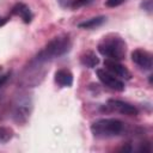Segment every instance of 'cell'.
Wrapping results in <instances>:
<instances>
[{"instance_id": "1", "label": "cell", "mask_w": 153, "mask_h": 153, "mask_svg": "<svg viewBox=\"0 0 153 153\" xmlns=\"http://www.w3.org/2000/svg\"><path fill=\"white\" fill-rule=\"evenodd\" d=\"M72 48V41L68 35H60L54 37L51 41L47 43V45L36 55L35 61L38 63H45L56 57L63 56Z\"/></svg>"}, {"instance_id": "2", "label": "cell", "mask_w": 153, "mask_h": 153, "mask_svg": "<svg viewBox=\"0 0 153 153\" xmlns=\"http://www.w3.org/2000/svg\"><path fill=\"white\" fill-rule=\"evenodd\" d=\"M97 50L103 56L121 61L126 57L127 53V43L126 41L117 33H109L105 35L98 43Z\"/></svg>"}, {"instance_id": "3", "label": "cell", "mask_w": 153, "mask_h": 153, "mask_svg": "<svg viewBox=\"0 0 153 153\" xmlns=\"http://www.w3.org/2000/svg\"><path fill=\"white\" fill-rule=\"evenodd\" d=\"M90 129L97 139H110L123 133L124 123L117 118H99L91 124Z\"/></svg>"}, {"instance_id": "4", "label": "cell", "mask_w": 153, "mask_h": 153, "mask_svg": "<svg viewBox=\"0 0 153 153\" xmlns=\"http://www.w3.org/2000/svg\"><path fill=\"white\" fill-rule=\"evenodd\" d=\"M96 74L98 76V79L103 82L104 86L114 90V91H117V92H122L124 91L126 86H124V82L117 78L116 75L111 74L110 72H108L106 69H102V68H98L96 69Z\"/></svg>"}, {"instance_id": "5", "label": "cell", "mask_w": 153, "mask_h": 153, "mask_svg": "<svg viewBox=\"0 0 153 153\" xmlns=\"http://www.w3.org/2000/svg\"><path fill=\"white\" fill-rule=\"evenodd\" d=\"M131 61L143 71H151L153 66V56L145 49H135L131 51Z\"/></svg>"}, {"instance_id": "6", "label": "cell", "mask_w": 153, "mask_h": 153, "mask_svg": "<svg viewBox=\"0 0 153 153\" xmlns=\"http://www.w3.org/2000/svg\"><path fill=\"white\" fill-rule=\"evenodd\" d=\"M104 67L108 72H110L111 74L116 75L120 79H126L129 80L131 79V73L130 71L122 63H120L116 60H111V59H106L104 61Z\"/></svg>"}, {"instance_id": "7", "label": "cell", "mask_w": 153, "mask_h": 153, "mask_svg": "<svg viewBox=\"0 0 153 153\" xmlns=\"http://www.w3.org/2000/svg\"><path fill=\"white\" fill-rule=\"evenodd\" d=\"M106 106L112 111L120 112L122 115H128V116H136L139 112L134 105H131L127 102L120 100V99H114V98H111L106 102Z\"/></svg>"}, {"instance_id": "8", "label": "cell", "mask_w": 153, "mask_h": 153, "mask_svg": "<svg viewBox=\"0 0 153 153\" xmlns=\"http://www.w3.org/2000/svg\"><path fill=\"white\" fill-rule=\"evenodd\" d=\"M11 14L22 18V20L25 24H30L32 20V12L30 7L24 2H17L11 10Z\"/></svg>"}, {"instance_id": "9", "label": "cell", "mask_w": 153, "mask_h": 153, "mask_svg": "<svg viewBox=\"0 0 153 153\" xmlns=\"http://www.w3.org/2000/svg\"><path fill=\"white\" fill-rule=\"evenodd\" d=\"M54 80L61 87H71L73 85V74L69 69L61 68V69L55 72Z\"/></svg>"}, {"instance_id": "10", "label": "cell", "mask_w": 153, "mask_h": 153, "mask_svg": "<svg viewBox=\"0 0 153 153\" xmlns=\"http://www.w3.org/2000/svg\"><path fill=\"white\" fill-rule=\"evenodd\" d=\"M80 63L86 68H94L99 63V57L93 50H86L80 55Z\"/></svg>"}, {"instance_id": "11", "label": "cell", "mask_w": 153, "mask_h": 153, "mask_svg": "<svg viewBox=\"0 0 153 153\" xmlns=\"http://www.w3.org/2000/svg\"><path fill=\"white\" fill-rule=\"evenodd\" d=\"M105 20H106V17H104V16H97V17L90 18V19L82 22V23H79L78 26L80 29H94V27L100 26Z\"/></svg>"}, {"instance_id": "12", "label": "cell", "mask_w": 153, "mask_h": 153, "mask_svg": "<svg viewBox=\"0 0 153 153\" xmlns=\"http://www.w3.org/2000/svg\"><path fill=\"white\" fill-rule=\"evenodd\" d=\"M14 136V130L6 126H0V145L11 141Z\"/></svg>"}, {"instance_id": "13", "label": "cell", "mask_w": 153, "mask_h": 153, "mask_svg": "<svg viewBox=\"0 0 153 153\" xmlns=\"http://www.w3.org/2000/svg\"><path fill=\"white\" fill-rule=\"evenodd\" d=\"M140 7L145 12H147L148 14H151L152 11H153V0H142L141 4H140Z\"/></svg>"}, {"instance_id": "14", "label": "cell", "mask_w": 153, "mask_h": 153, "mask_svg": "<svg viewBox=\"0 0 153 153\" xmlns=\"http://www.w3.org/2000/svg\"><path fill=\"white\" fill-rule=\"evenodd\" d=\"M92 0H74L72 2V7L73 8H78V7H81V6H85V5H88Z\"/></svg>"}, {"instance_id": "15", "label": "cell", "mask_w": 153, "mask_h": 153, "mask_svg": "<svg viewBox=\"0 0 153 153\" xmlns=\"http://www.w3.org/2000/svg\"><path fill=\"white\" fill-rule=\"evenodd\" d=\"M126 0H106L105 1V6L108 7H117L120 5H122Z\"/></svg>"}, {"instance_id": "16", "label": "cell", "mask_w": 153, "mask_h": 153, "mask_svg": "<svg viewBox=\"0 0 153 153\" xmlns=\"http://www.w3.org/2000/svg\"><path fill=\"white\" fill-rule=\"evenodd\" d=\"M8 76H10V73H6V74H4V75H1V74H0V87H1V86H4V84L7 81Z\"/></svg>"}, {"instance_id": "17", "label": "cell", "mask_w": 153, "mask_h": 153, "mask_svg": "<svg viewBox=\"0 0 153 153\" xmlns=\"http://www.w3.org/2000/svg\"><path fill=\"white\" fill-rule=\"evenodd\" d=\"M7 18L6 17H0V26H2V25H5L6 23H7Z\"/></svg>"}, {"instance_id": "18", "label": "cell", "mask_w": 153, "mask_h": 153, "mask_svg": "<svg viewBox=\"0 0 153 153\" xmlns=\"http://www.w3.org/2000/svg\"><path fill=\"white\" fill-rule=\"evenodd\" d=\"M1 71H2V67L0 66V74H1Z\"/></svg>"}]
</instances>
